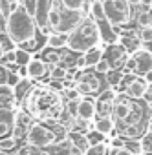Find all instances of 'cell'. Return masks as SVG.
I'll return each instance as SVG.
<instances>
[{"instance_id":"obj_6","label":"cell","mask_w":152,"mask_h":155,"mask_svg":"<svg viewBox=\"0 0 152 155\" xmlns=\"http://www.w3.org/2000/svg\"><path fill=\"white\" fill-rule=\"evenodd\" d=\"M57 135L53 130H50L48 126L40 124V122H33L28 135H26V144L28 146H35V148H53L57 144Z\"/></svg>"},{"instance_id":"obj_8","label":"cell","mask_w":152,"mask_h":155,"mask_svg":"<svg viewBox=\"0 0 152 155\" xmlns=\"http://www.w3.org/2000/svg\"><path fill=\"white\" fill-rule=\"evenodd\" d=\"M148 71H152V53L141 46L136 51H132V55L125 66V73H136V75L145 77Z\"/></svg>"},{"instance_id":"obj_4","label":"cell","mask_w":152,"mask_h":155,"mask_svg":"<svg viewBox=\"0 0 152 155\" xmlns=\"http://www.w3.org/2000/svg\"><path fill=\"white\" fill-rule=\"evenodd\" d=\"M106 20L117 29L125 28L132 20V2L130 0H103Z\"/></svg>"},{"instance_id":"obj_35","label":"cell","mask_w":152,"mask_h":155,"mask_svg":"<svg viewBox=\"0 0 152 155\" xmlns=\"http://www.w3.org/2000/svg\"><path fill=\"white\" fill-rule=\"evenodd\" d=\"M147 131H152V115H148L147 119Z\"/></svg>"},{"instance_id":"obj_5","label":"cell","mask_w":152,"mask_h":155,"mask_svg":"<svg viewBox=\"0 0 152 155\" xmlns=\"http://www.w3.org/2000/svg\"><path fill=\"white\" fill-rule=\"evenodd\" d=\"M103 79L97 71H79L75 77V88L79 90V93L83 97H99L105 90H103Z\"/></svg>"},{"instance_id":"obj_33","label":"cell","mask_w":152,"mask_h":155,"mask_svg":"<svg viewBox=\"0 0 152 155\" xmlns=\"http://www.w3.org/2000/svg\"><path fill=\"white\" fill-rule=\"evenodd\" d=\"M79 102H81V99H77V101H66V110H68L73 117H77V111H79Z\"/></svg>"},{"instance_id":"obj_13","label":"cell","mask_w":152,"mask_h":155,"mask_svg":"<svg viewBox=\"0 0 152 155\" xmlns=\"http://www.w3.org/2000/svg\"><path fill=\"white\" fill-rule=\"evenodd\" d=\"M15 117H17V111H15V110H11V108H2V115H0V137H2V139L13 137Z\"/></svg>"},{"instance_id":"obj_25","label":"cell","mask_w":152,"mask_h":155,"mask_svg":"<svg viewBox=\"0 0 152 155\" xmlns=\"http://www.w3.org/2000/svg\"><path fill=\"white\" fill-rule=\"evenodd\" d=\"M106 135H103L101 131H97L95 128H92L90 131H86V139H88V142H90V146H95V144H101V142H106V139H105Z\"/></svg>"},{"instance_id":"obj_7","label":"cell","mask_w":152,"mask_h":155,"mask_svg":"<svg viewBox=\"0 0 152 155\" xmlns=\"http://www.w3.org/2000/svg\"><path fill=\"white\" fill-rule=\"evenodd\" d=\"M119 90L123 93H126L130 99L134 101H143L145 93L148 90V82L145 81V77L136 75V73H123V79H121V86Z\"/></svg>"},{"instance_id":"obj_2","label":"cell","mask_w":152,"mask_h":155,"mask_svg":"<svg viewBox=\"0 0 152 155\" xmlns=\"http://www.w3.org/2000/svg\"><path fill=\"white\" fill-rule=\"evenodd\" d=\"M2 33H6L15 42V46H24V44L31 42L33 38H37L40 31H39L37 20L26 11V8L22 4H19L13 8L11 15L8 17L6 28L2 29Z\"/></svg>"},{"instance_id":"obj_27","label":"cell","mask_w":152,"mask_h":155,"mask_svg":"<svg viewBox=\"0 0 152 155\" xmlns=\"http://www.w3.org/2000/svg\"><path fill=\"white\" fill-rule=\"evenodd\" d=\"M94 71H97L99 75H108L110 71H112V64H110V60L105 57L99 64H95V68H94Z\"/></svg>"},{"instance_id":"obj_3","label":"cell","mask_w":152,"mask_h":155,"mask_svg":"<svg viewBox=\"0 0 152 155\" xmlns=\"http://www.w3.org/2000/svg\"><path fill=\"white\" fill-rule=\"evenodd\" d=\"M103 40L101 37V28L94 17H83V20L73 28L71 33H68V49L75 53H86L88 49L99 46Z\"/></svg>"},{"instance_id":"obj_19","label":"cell","mask_w":152,"mask_h":155,"mask_svg":"<svg viewBox=\"0 0 152 155\" xmlns=\"http://www.w3.org/2000/svg\"><path fill=\"white\" fill-rule=\"evenodd\" d=\"M66 137L71 140L73 146H77V148L83 150L85 153H86V150L90 148V142H88V139H86V133H81V131H68Z\"/></svg>"},{"instance_id":"obj_30","label":"cell","mask_w":152,"mask_h":155,"mask_svg":"<svg viewBox=\"0 0 152 155\" xmlns=\"http://www.w3.org/2000/svg\"><path fill=\"white\" fill-rule=\"evenodd\" d=\"M24 8H26V11L35 18V15H37V0H22L20 2Z\"/></svg>"},{"instance_id":"obj_31","label":"cell","mask_w":152,"mask_h":155,"mask_svg":"<svg viewBox=\"0 0 152 155\" xmlns=\"http://www.w3.org/2000/svg\"><path fill=\"white\" fill-rule=\"evenodd\" d=\"M17 144H19V140H17L15 137H8V139H2V142H0L2 150H6V151H9V150L17 148Z\"/></svg>"},{"instance_id":"obj_29","label":"cell","mask_w":152,"mask_h":155,"mask_svg":"<svg viewBox=\"0 0 152 155\" xmlns=\"http://www.w3.org/2000/svg\"><path fill=\"white\" fill-rule=\"evenodd\" d=\"M137 37H139L141 44H145V42H150V40H152V28H139V31H137Z\"/></svg>"},{"instance_id":"obj_32","label":"cell","mask_w":152,"mask_h":155,"mask_svg":"<svg viewBox=\"0 0 152 155\" xmlns=\"http://www.w3.org/2000/svg\"><path fill=\"white\" fill-rule=\"evenodd\" d=\"M13 62H17V49L2 53V64H13Z\"/></svg>"},{"instance_id":"obj_26","label":"cell","mask_w":152,"mask_h":155,"mask_svg":"<svg viewBox=\"0 0 152 155\" xmlns=\"http://www.w3.org/2000/svg\"><path fill=\"white\" fill-rule=\"evenodd\" d=\"M31 53L28 51V49H24V48H20V49H17V64H20V66H28L29 62H31Z\"/></svg>"},{"instance_id":"obj_9","label":"cell","mask_w":152,"mask_h":155,"mask_svg":"<svg viewBox=\"0 0 152 155\" xmlns=\"http://www.w3.org/2000/svg\"><path fill=\"white\" fill-rule=\"evenodd\" d=\"M106 58L110 60L112 69L121 71V69H125V66H126L130 55H128V49H126L123 44L116 42V44H108V46H106Z\"/></svg>"},{"instance_id":"obj_17","label":"cell","mask_w":152,"mask_h":155,"mask_svg":"<svg viewBox=\"0 0 152 155\" xmlns=\"http://www.w3.org/2000/svg\"><path fill=\"white\" fill-rule=\"evenodd\" d=\"M40 58H42L44 62H48L50 66H57V64L62 62L60 49H55V48H50V46H46V48L40 49Z\"/></svg>"},{"instance_id":"obj_36","label":"cell","mask_w":152,"mask_h":155,"mask_svg":"<svg viewBox=\"0 0 152 155\" xmlns=\"http://www.w3.org/2000/svg\"><path fill=\"white\" fill-rule=\"evenodd\" d=\"M141 46H143L147 51H150V53H152V40H150V42H145V44H141Z\"/></svg>"},{"instance_id":"obj_14","label":"cell","mask_w":152,"mask_h":155,"mask_svg":"<svg viewBox=\"0 0 152 155\" xmlns=\"http://www.w3.org/2000/svg\"><path fill=\"white\" fill-rule=\"evenodd\" d=\"M28 68V79L31 81H40L46 75H50L51 66L48 62H44L42 58H31V62L26 66Z\"/></svg>"},{"instance_id":"obj_16","label":"cell","mask_w":152,"mask_h":155,"mask_svg":"<svg viewBox=\"0 0 152 155\" xmlns=\"http://www.w3.org/2000/svg\"><path fill=\"white\" fill-rule=\"evenodd\" d=\"M83 57H85L86 68H95V64H99L105 58V49L101 46H95V48L88 49L86 53H83Z\"/></svg>"},{"instance_id":"obj_20","label":"cell","mask_w":152,"mask_h":155,"mask_svg":"<svg viewBox=\"0 0 152 155\" xmlns=\"http://www.w3.org/2000/svg\"><path fill=\"white\" fill-rule=\"evenodd\" d=\"M46 42H48L50 48L62 49V48H68V35H66V33H51V35L46 38Z\"/></svg>"},{"instance_id":"obj_18","label":"cell","mask_w":152,"mask_h":155,"mask_svg":"<svg viewBox=\"0 0 152 155\" xmlns=\"http://www.w3.org/2000/svg\"><path fill=\"white\" fill-rule=\"evenodd\" d=\"M94 128L97 131H101L103 135H112L116 131V122L112 117H106V119H95L94 120Z\"/></svg>"},{"instance_id":"obj_21","label":"cell","mask_w":152,"mask_h":155,"mask_svg":"<svg viewBox=\"0 0 152 155\" xmlns=\"http://www.w3.org/2000/svg\"><path fill=\"white\" fill-rule=\"evenodd\" d=\"M0 91H2V108H11L13 110V102H15V91L9 84H2L0 86Z\"/></svg>"},{"instance_id":"obj_24","label":"cell","mask_w":152,"mask_h":155,"mask_svg":"<svg viewBox=\"0 0 152 155\" xmlns=\"http://www.w3.org/2000/svg\"><path fill=\"white\" fill-rule=\"evenodd\" d=\"M62 6L71 11V13H83L85 11V4H86V0H60Z\"/></svg>"},{"instance_id":"obj_12","label":"cell","mask_w":152,"mask_h":155,"mask_svg":"<svg viewBox=\"0 0 152 155\" xmlns=\"http://www.w3.org/2000/svg\"><path fill=\"white\" fill-rule=\"evenodd\" d=\"M35 120H33V117L26 111V110H20V111H17V117H15V130H13V137L19 140V139H26V135H28V131H29V128H31V124H33Z\"/></svg>"},{"instance_id":"obj_10","label":"cell","mask_w":152,"mask_h":155,"mask_svg":"<svg viewBox=\"0 0 152 155\" xmlns=\"http://www.w3.org/2000/svg\"><path fill=\"white\" fill-rule=\"evenodd\" d=\"M116 90L114 88H105V91L95 99V108H97V119H106L112 117L114 113V102H116Z\"/></svg>"},{"instance_id":"obj_11","label":"cell","mask_w":152,"mask_h":155,"mask_svg":"<svg viewBox=\"0 0 152 155\" xmlns=\"http://www.w3.org/2000/svg\"><path fill=\"white\" fill-rule=\"evenodd\" d=\"M51 9H53V0H37V15H35V20H37L39 31L46 38L53 33L50 29V26H48V18H50Z\"/></svg>"},{"instance_id":"obj_1","label":"cell","mask_w":152,"mask_h":155,"mask_svg":"<svg viewBox=\"0 0 152 155\" xmlns=\"http://www.w3.org/2000/svg\"><path fill=\"white\" fill-rule=\"evenodd\" d=\"M24 106L33 119L57 122L59 115L66 108V101H62L59 93L51 90L48 84L46 86L39 84V86H31L29 93L24 99Z\"/></svg>"},{"instance_id":"obj_23","label":"cell","mask_w":152,"mask_h":155,"mask_svg":"<svg viewBox=\"0 0 152 155\" xmlns=\"http://www.w3.org/2000/svg\"><path fill=\"white\" fill-rule=\"evenodd\" d=\"M68 79V66L64 62L51 66L50 69V81H66Z\"/></svg>"},{"instance_id":"obj_38","label":"cell","mask_w":152,"mask_h":155,"mask_svg":"<svg viewBox=\"0 0 152 155\" xmlns=\"http://www.w3.org/2000/svg\"><path fill=\"white\" fill-rule=\"evenodd\" d=\"M8 2L11 4V8H15V6H19V4L22 2V0H8Z\"/></svg>"},{"instance_id":"obj_22","label":"cell","mask_w":152,"mask_h":155,"mask_svg":"<svg viewBox=\"0 0 152 155\" xmlns=\"http://www.w3.org/2000/svg\"><path fill=\"white\" fill-rule=\"evenodd\" d=\"M90 17H94L97 22H101V20H106L103 0H90Z\"/></svg>"},{"instance_id":"obj_28","label":"cell","mask_w":152,"mask_h":155,"mask_svg":"<svg viewBox=\"0 0 152 155\" xmlns=\"http://www.w3.org/2000/svg\"><path fill=\"white\" fill-rule=\"evenodd\" d=\"M141 148H143V153H152V131H147L143 137H141Z\"/></svg>"},{"instance_id":"obj_37","label":"cell","mask_w":152,"mask_h":155,"mask_svg":"<svg viewBox=\"0 0 152 155\" xmlns=\"http://www.w3.org/2000/svg\"><path fill=\"white\" fill-rule=\"evenodd\" d=\"M145 81H147L148 84H152V71H148V73L145 75Z\"/></svg>"},{"instance_id":"obj_34","label":"cell","mask_w":152,"mask_h":155,"mask_svg":"<svg viewBox=\"0 0 152 155\" xmlns=\"http://www.w3.org/2000/svg\"><path fill=\"white\" fill-rule=\"evenodd\" d=\"M110 155H136L134 151H130L128 148H112L110 146V151H108Z\"/></svg>"},{"instance_id":"obj_15","label":"cell","mask_w":152,"mask_h":155,"mask_svg":"<svg viewBox=\"0 0 152 155\" xmlns=\"http://www.w3.org/2000/svg\"><path fill=\"white\" fill-rule=\"evenodd\" d=\"M77 119L81 120H86L92 124V120L97 119V108H95V101L88 99V97H83L81 102H79V111H77Z\"/></svg>"}]
</instances>
